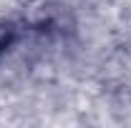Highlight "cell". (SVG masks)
Segmentation results:
<instances>
[{"label": "cell", "mask_w": 131, "mask_h": 128, "mask_svg": "<svg viewBox=\"0 0 131 128\" xmlns=\"http://www.w3.org/2000/svg\"><path fill=\"white\" fill-rule=\"evenodd\" d=\"M15 40H18V28H15V23L0 20V53H5V50L10 48Z\"/></svg>", "instance_id": "obj_1"}]
</instances>
